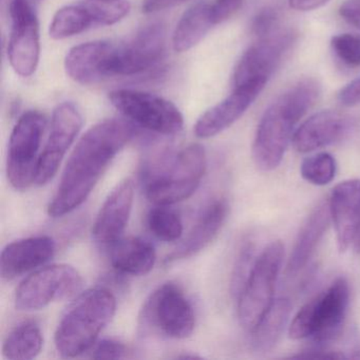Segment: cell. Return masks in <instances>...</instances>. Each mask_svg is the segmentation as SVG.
I'll list each match as a JSON object with an SVG mask.
<instances>
[{"label":"cell","instance_id":"obj_18","mask_svg":"<svg viewBox=\"0 0 360 360\" xmlns=\"http://www.w3.org/2000/svg\"><path fill=\"white\" fill-rule=\"evenodd\" d=\"M115 47V44L105 41L75 46L65 58L67 75L81 85H94L109 79Z\"/></svg>","mask_w":360,"mask_h":360},{"label":"cell","instance_id":"obj_17","mask_svg":"<svg viewBox=\"0 0 360 360\" xmlns=\"http://www.w3.org/2000/svg\"><path fill=\"white\" fill-rule=\"evenodd\" d=\"M353 128V122L342 113L323 110L303 122L292 136V146L300 153H311L345 139Z\"/></svg>","mask_w":360,"mask_h":360},{"label":"cell","instance_id":"obj_21","mask_svg":"<svg viewBox=\"0 0 360 360\" xmlns=\"http://www.w3.org/2000/svg\"><path fill=\"white\" fill-rule=\"evenodd\" d=\"M229 212L226 200L223 198L212 200L202 210L188 235L174 252L168 255L165 262L191 258L207 248L224 226Z\"/></svg>","mask_w":360,"mask_h":360},{"label":"cell","instance_id":"obj_38","mask_svg":"<svg viewBox=\"0 0 360 360\" xmlns=\"http://www.w3.org/2000/svg\"><path fill=\"white\" fill-rule=\"evenodd\" d=\"M330 0H288V5L296 11H313L318 8L323 7Z\"/></svg>","mask_w":360,"mask_h":360},{"label":"cell","instance_id":"obj_37","mask_svg":"<svg viewBox=\"0 0 360 360\" xmlns=\"http://www.w3.org/2000/svg\"><path fill=\"white\" fill-rule=\"evenodd\" d=\"M290 358H330V359L336 358V359H342V358H349V356L345 355L342 352L330 351V349H323V347H317L315 349H307V351L290 356Z\"/></svg>","mask_w":360,"mask_h":360},{"label":"cell","instance_id":"obj_24","mask_svg":"<svg viewBox=\"0 0 360 360\" xmlns=\"http://www.w3.org/2000/svg\"><path fill=\"white\" fill-rule=\"evenodd\" d=\"M214 26L210 4L193 5L183 14L174 29L172 35L174 51L187 52L193 49Z\"/></svg>","mask_w":360,"mask_h":360},{"label":"cell","instance_id":"obj_36","mask_svg":"<svg viewBox=\"0 0 360 360\" xmlns=\"http://www.w3.org/2000/svg\"><path fill=\"white\" fill-rule=\"evenodd\" d=\"M339 14L345 22L360 30V0H345L339 8Z\"/></svg>","mask_w":360,"mask_h":360},{"label":"cell","instance_id":"obj_3","mask_svg":"<svg viewBox=\"0 0 360 360\" xmlns=\"http://www.w3.org/2000/svg\"><path fill=\"white\" fill-rule=\"evenodd\" d=\"M205 170V149L200 144L189 145L174 155L167 148L157 151L143 170L147 199L161 206L184 201L199 188Z\"/></svg>","mask_w":360,"mask_h":360},{"label":"cell","instance_id":"obj_16","mask_svg":"<svg viewBox=\"0 0 360 360\" xmlns=\"http://www.w3.org/2000/svg\"><path fill=\"white\" fill-rule=\"evenodd\" d=\"M266 84L252 83L233 87L224 100L206 110L198 119L195 134L200 139L218 136L236 123L260 96Z\"/></svg>","mask_w":360,"mask_h":360},{"label":"cell","instance_id":"obj_35","mask_svg":"<svg viewBox=\"0 0 360 360\" xmlns=\"http://www.w3.org/2000/svg\"><path fill=\"white\" fill-rule=\"evenodd\" d=\"M338 102L345 107H355L360 105V77L349 82L339 91Z\"/></svg>","mask_w":360,"mask_h":360},{"label":"cell","instance_id":"obj_41","mask_svg":"<svg viewBox=\"0 0 360 360\" xmlns=\"http://www.w3.org/2000/svg\"><path fill=\"white\" fill-rule=\"evenodd\" d=\"M354 355L352 356V358H360V349H357V351L354 352Z\"/></svg>","mask_w":360,"mask_h":360},{"label":"cell","instance_id":"obj_19","mask_svg":"<svg viewBox=\"0 0 360 360\" xmlns=\"http://www.w3.org/2000/svg\"><path fill=\"white\" fill-rule=\"evenodd\" d=\"M56 241L48 236L25 238L8 244L0 257V274L12 280L49 262L56 254Z\"/></svg>","mask_w":360,"mask_h":360},{"label":"cell","instance_id":"obj_32","mask_svg":"<svg viewBox=\"0 0 360 360\" xmlns=\"http://www.w3.org/2000/svg\"><path fill=\"white\" fill-rule=\"evenodd\" d=\"M279 24V15L274 8L266 7L261 9L252 20V32L257 39H264L275 33Z\"/></svg>","mask_w":360,"mask_h":360},{"label":"cell","instance_id":"obj_28","mask_svg":"<svg viewBox=\"0 0 360 360\" xmlns=\"http://www.w3.org/2000/svg\"><path fill=\"white\" fill-rule=\"evenodd\" d=\"M147 223L151 233L161 241H178L183 236L181 217L167 206L157 205V207L151 210Z\"/></svg>","mask_w":360,"mask_h":360},{"label":"cell","instance_id":"obj_7","mask_svg":"<svg viewBox=\"0 0 360 360\" xmlns=\"http://www.w3.org/2000/svg\"><path fill=\"white\" fill-rule=\"evenodd\" d=\"M84 279L69 264H52L33 271L16 288L15 307L32 311L51 303L75 299L83 292Z\"/></svg>","mask_w":360,"mask_h":360},{"label":"cell","instance_id":"obj_9","mask_svg":"<svg viewBox=\"0 0 360 360\" xmlns=\"http://www.w3.org/2000/svg\"><path fill=\"white\" fill-rule=\"evenodd\" d=\"M109 101L124 117L155 134L174 136L184 127V117L178 107L155 94L119 89L109 94Z\"/></svg>","mask_w":360,"mask_h":360},{"label":"cell","instance_id":"obj_4","mask_svg":"<svg viewBox=\"0 0 360 360\" xmlns=\"http://www.w3.org/2000/svg\"><path fill=\"white\" fill-rule=\"evenodd\" d=\"M115 311L117 298L108 288H90L77 295L56 328L54 342L58 354L73 358L90 351Z\"/></svg>","mask_w":360,"mask_h":360},{"label":"cell","instance_id":"obj_26","mask_svg":"<svg viewBox=\"0 0 360 360\" xmlns=\"http://www.w3.org/2000/svg\"><path fill=\"white\" fill-rule=\"evenodd\" d=\"M44 345L41 326L34 321H26L16 326L6 338L3 354L10 360H29L37 357Z\"/></svg>","mask_w":360,"mask_h":360},{"label":"cell","instance_id":"obj_13","mask_svg":"<svg viewBox=\"0 0 360 360\" xmlns=\"http://www.w3.org/2000/svg\"><path fill=\"white\" fill-rule=\"evenodd\" d=\"M82 127L83 117L75 104L65 102L54 109L49 136L39 155L35 184L44 186L56 176Z\"/></svg>","mask_w":360,"mask_h":360},{"label":"cell","instance_id":"obj_11","mask_svg":"<svg viewBox=\"0 0 360 360\" xmlns=\"http://www.w3.org/2000/svg\"><path fill=\"white\" fill-rule=\"evenodd\" d=\"M11 32L8 44L10 65L18 75H34L41 56L39 18L28 0H12Z\"/></svg>","mask_w":360,"mask_h":360},{"label":"cell","instance_id":"obj_31","mask_svg":"<svg viewBox=\"0 0 360 360\" xmlns=\"http://www.w3.org/2000/svg\"><path fill=\"white\" fill-rule=\"evenodd\" d=\"M333 51L337 58L349 67H360V35L343 33L330 41Z\"/></svg>","mask_w":360,"mask_h":360},{"label":"cell","instance_id":"obj_12","mask_svg":"<svg viewBox=\"0 0 360 360\" xmlns=\"http://www.w3.org/2000/svg\"><path fill=\"white\" fill-rule=\"evenodd\" d=\"M165 48V25H147L127 44L117 45L111 60L110 77H134L150 70L163 58Z\"/></svg>","mask_w":360,"mask_h":360},{"label":"cell","instance_id":"obj_14","mask_svg":"<svg viewBox=\"0 0 360 360\" xmlns=\"http://www.w3.org/2000/svg\"><path fill=\"white\" fill-rule=\"evenodd\" d=\"M292 43L294 34L290 32L276 33L267 39H259L244 52L238 62L233 75V87L269 83Z\"/></svg>","mask_w":360,"mask_h":360},{"label":"cell","instance_id":"obj_40","mask_svg":"<svg viewBox=\"0 0 360 360\" xmlns=\"http://www.w3.org/2000/svg\"><path fill=\"white\" fill-rule=\"evenodd\" d=\"M353 244L356 252H360V223L359 226H358L357 233H356L355 239H354Z\"/></svg>","mask_w":360,"mask_h":360},{"label":"cell","instance_id":"obj_6","mask_svg":"<svg viewBox=\"0 0 360 360\" xmlns=\"http://www.w3.org/2000/svg\"><path fill=\"white\" fill-rule=\"evenodd\" d=\"M284 245L274 241L255 261L252 271L238 297V318L248 333L252 332L274 302L276 283L281 271Z\"/></svg>","mask_w":360,"mask_h":360},{"label":"cell","instance_id":"obj_23","mask_svg":"<svg viewBox=\"0 0 360 360\" xmlns=\"http://www.w3.org/2000/svg\"><path fill=\"white\" fill-rule=\"evenodd\" d=\"M157 252L150 242L139 237L122 238L110 246V262L117 271L132 276L150 273Z\"/></svg>","mask_w":360,"mask_h":360},{"label":"cell","instance_id":"obj_2","mask_svg":"<svg viewBox=\"0 0 360 360\" xmlns=\"http://www.w3.org/2000/svg\"><path fill=\"white\" fill-rule=\"evenodd\" d=\"M319 92L315 81L303 79L280 94L267 107L252 143V160L259 169L271 172L281 164L297 123L314 106Z\"/></svg>","mask_w":360,"mask_h":360},{"label":"cell","instance_id":"obj_30","mask_svg":"<svg viewBox=\"0 0 360 360\" xmlns=\"http://www.w3.org/2000/svg\"><path fill=\"white\" fill-rule=\"evenodd\" d=\"M256 259H255L254 242L250 239L245 240L240 248L237 259H236L233 276H231V294L236 298L239 297L240 292L252 271Z\"/></svg>","mask_w":360,"mask_h":360},{"label":"cell","instance_id":"obj_15","mask_svg":"<svg viewBox=\"0 0 360 360\" xmlns=\"http://www.w3.org/2000/svg\"><path fill=\"white\" fill-rule=\"evenodd\" d=\"M134 201V185L131 179L117 183L103 203L94 222L92 236L96 243L110 248L123 238Z\"/></svg>","mask_w":360,"mask_h":360},{"label":"cell","instance_id":"obj_27","mask_svg":"<svg viewBox=\"0 0 360 360\" xmlns=\"http://www.w3.org/2000/svg\"><path fill=\"white\" fill-rule=\"evenodd\" d=\"M96 27L94 18L87 3L66 6L56 12L49 27L50 37L62 41Z\"/></svg>","mask_w":360,"mask_h":360},{"label":"cell","instance_id":"obj_25","mask_svg":"<svg viewBox=\"0 0 360 360\" xmlns=\"http://www.w3.org/2000/svg\"><path fill=\"white\" fill-rule=\"evenodd\" d=\"M292 304L288 298L274 300L262 319L250 333V345L257 353H269L281 338L290 319Z\"/></svg>","mask_w":360,"mask_h":360},{"label":"cell","instance_id":"obj_33","mask_svg":"<svg viewBox=\"0 0 360 360\" xmlns=\"http://www.w3.org/2000/svg\"><path fill=\"white\" fill-rule=\"evenodd\" d=\"M128 356V349L124 343L115 339L96 341L90 349V357L94 359H123Z\"/></svg>","mask_w":360,"mask_h":360},{"label":"cell","instance_id":"obj_10","mask_svg":"<svg viewBox=\"0 0 360 360\" xmlns=\"http://www.w3.org/2000/svg\"><path fill=\"white\" fill-rule=\"evenodd\" d=\"M144 326L172 339H186L193 334L195 315L191 301L180 286L167 282L147 299L142 311Z\"/></svg>","mask_w":360,"mask_h":360},{"label":"cell","instance_id":"obj_5","mask_svg":"<svg viewBox=\"0 0 360 360\" xmlns=\"http://www.w3.org/2000/svg\"><path fill=\"white\" fill-rule=\"evenodd\" d=\"M349 304V282L337 278L299 309L288 328L290 338L311 339L318 347L335 340L345 326Z\"/></svg>","mask_w":360,"mask_h":360},{"label":"cell","instance_id":"obj_34","mask_svg":"<svg viewBox=\"0 0 360 360\" xmlns=\"http://www.w3.org/2000/svg\"><path fill=\"white\" fill-rule=\"evenodd\" d=\"M243 0H214L210 4L214 24L219 25L235 15L241 8Z\"/></svg>","mask_w":360,"mask_h":360},{"label":"cell","instance_id":"obj_39","mask_svg":"<svg viewBox=\"0 0 360 360\" xmlns=\"http://www.w3.org/2000/svg\"><path fill=\"white\" fill-rule=\"evenodd\" d=\"M179 0H145L143 4V12L146 14L155 13L166 8L172 7Z\"/></svg>","mask_w":360,"mask_h":360},{"label":"cell","instance_id":"obj_8","mask_svg":"<svg viewBox=\"0 0 360 360\" xmlns=\"http://www.w3.org/2000/svg\"><path fill=\"white\" fill-rule=\"evenodd\" d=\"M47 128V119L37 110L25 112L16 122L9 140L7 174L10 184L26 191L35 184L39 149Z\"/></svg>","mask_w":360,"mask_h":360},{"label":"cell","instance_id":"obj_20","mask_svg":"<svg viewBox=\"0 0 360 360\" xmlns=\"http://www.w3.org/2000/svg\"><path fill=\"white\" fill-rule=\"evenodd\" d=\"M328 206L339 252H345L353 244L359 226L360 180L352 179L337 184L330 193Z\"/></svg>","mask_w":360,"mask_h":360},{"label":"cell","instance_id":"obj_1","mask_svg":"<svg viewBox=\"0 0 360 360\" xmlns=\"http://www.w3.org/2000/svg\"><path fill=\"white\" fill-rule=\"evenodd\" d=\"M134 134L130 124L117 119L105 120L88 129L69 157L48 214L62 218L79 208Z\"/></svg>","mask_w":360,"mask_h":360},{"label":"cell","instance_id":"obj_22","mask_svg":"<svg viewBox=\"0 0 360 360\" xmlns=\"http://www.w3.org/2000/svg\"><path fill=\"white\" fill-rule=\"evenodd\" d=\"M328 203L318 204L301 226L288 263V274L296 275L307 266L330 223Z\"/></svg>","mask_w":360,"mask_h":360},{"label":"cell","instance_id":"obj_29","mask_svg":"<svg viewBox=\"0 0 360 360\" xmlns=\"http://www.w3.org/2000/svg\"><path fill=\"white\" fill-rule=\"evenodd\" d=\"M301 176L316 186H324L334 180L337 172L336 160L328 153H320L303 160Z\"/></svg>","mask_w":360,"mask_h":360},{"label":"cell","instance_id":"obj_42","mask_svg":"<svg viewBox=\"0 0 360 360\" xmlns=\"http://www.w3.org/2000/svg\"><path fill=\"white\" fill-rule=\"evenodd\" d=\"M179 1H184V0H179Z\"/></svg>","mask_w":360,"mask_h":360}]
</instances>
